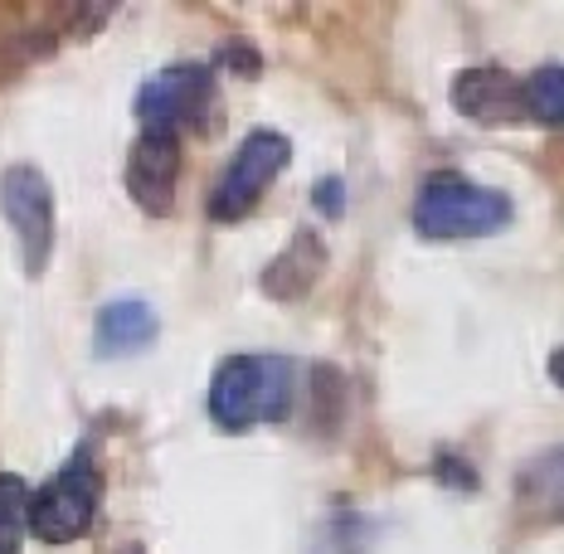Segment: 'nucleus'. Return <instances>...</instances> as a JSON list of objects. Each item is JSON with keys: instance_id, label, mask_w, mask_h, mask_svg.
<instances>
[{"instance_id": "nucleus-1", "label": "nucleus", "mask_w": 564, "mask_h": 554, "mask_svg": "<svg viewBox=\"0 0 564 554\" xmlns=\"http://www.w3.org/2000/svg\"><path fill=\"white\" fill-rule=\"evenodd\" d=\"M292 409V360L288 356H229L209 380V419L229 433L253 423H278Z\"/></svg>"}, {"instance_id": "nucleus-4", "label": "nucleus", "mask_w": 564, "mask_h": 554, "mask_svg": "<svg viewBox=\"0 0 564 554\" xmlns=\"http://www.w3.org/2000/svg\"><path fill=\"white\" fill-rule=\"evenodd\" d=\"M215 108H219V93H215V68L209 64H171L156 78H147L137 93L141 132L175 137V141L191 127H205Z\"/></svg>"}, {"instance_id": "nucleus-6", "label": "nucleus", "mask_w": 564, "mask_h": 554, "mask_svg": "<svg viewBox=\"0 0 564 554\" xmlns=\"http://www.w3.org/2000/svg\"><path fill=\"white\" fill-rule=\"evenodd\" d=\"M0 215L10 219L20 239V258H25V273L40 278L50 268L54 253V195L34 166H10L0 175Z\"/></svg>"}, {"instance_id": "nucleus-7", "label": "nucleus", "mask_w": 564, "mask_h": 554, "mask_svg": "<svg viewBox=\"0 0 564 554\" xmlns=\"http://www.w3.org/2000/svg\"><path fill=\"white\" fill-rule=\"evenodd\" d=\"M175 185H181V141L141 132L132 141V151H127V195L147 215H171Z\"/></svg>"}, {"instance_id": "nucleus-10", "label": "nucleus", "mask_w": 564, "mask_h": 554, "mask_svg": "<svg viewBox=\"0 0 564 554\" xmlns=\"http://www.w3.org/2000/svg\"><path fill=\"white\" fill-rule=\"evenodd\" d=\"M322 268H326L322 239H316L312 229H297V239H292L288 249L273 258V268H268L263 287L273 292V297H302V292H307L312 282L322 278Z\"/></svg>"}, {"instance_id": "nucleus-11", "label": "nucleus", "mask_w": 564, "mask_h": 554, "mask_svg": "<svg viewBox=\"0 0 564 554\" xmlns=\"http://www.w3.org/2000/svg\"><path fill=\"white\" fill-rule=\"evenodd\" d=\"M25 506H30V487L15 471H0V554H20V540H25Z\"/></svg>"}, {"instance_id": "nucleus-5", "label": "nucleus", "mask_w": 564, "mask_h": 554, "mask_svg": "<svg viewBox=\"0 0 564 554\" xmlns=\"http://www.w3.org/2000/svg\"><path fill=\"white\" fill-rule=\"evenodd\" d=\"M292 146L282 132H249L239 141V151H234L225 181L215 185V195H209V219L219 224H234L243 219L249 209L263 199V191L282 175V166H288Z\"/></svg>"}, {"instance_id": "nucleus-8", "label": "nucleus", "mask_w": 564, "mask_h": 554, "mask_svg": "<svg viewBox=\"0 0 564 554\" xmlns=\"http://www.w3.org/2000/svg\"><path fill=\"white\" fill-rule=\"evenodd\" d=\"M453 102L463 117L481 127H507L531 122V102H525V78H511L501 68H467L453 84Z\"/></svg>"}, {"instance_id": "nucleus-13", "label": "nucleus", "mask_w": 564, "mask_h": 554, "mask_svg": "<svg viewBox=\"0 0 564 554\" xmlns=\"http://www.w3.org/2000/svg\"><path fill=\"white\" fill-rule=\"evenodd\" d=\"M316 205H322L326 215H340V181H322V185H316Z\"/></svg>"}, {"instance_id": "nucleus-9", "label": "nucleus", "mask_w": 564, "mask_h": 554, "mask_svg": "<svg viewBox=\"0 0 564 554\" xmlns=\"http://www.w3.org/2000/svg\"><path fill=\"white\" fill-rule=\"evenodd\" d=\"M161 332L156 312H151L141 297H122V302H108L98 312V326H93V346L98 356H132V350L151 346Z\"/></svg>"}, {"instance_id": "nucleus-3", "label": "nucleus", "mask_w": 564, "mask_h": 554, "mask_svg": "<svg viewBox=\"0 0 564 554\" xmlns=\"http://www.w3.org/2000/svg\"><path fill=\"white\" fill-rule=\"evenodd\" d=\"M98 506H102V467L93 463V447H78L40 491H30L25 530L40 535L44 545H74L98 521Z\"/></svg>"}, {"instance_id": "nucleus-12", "label": "nucleus", "mask_w": 564, "mask_h": 554, "mask_svg": "<svg viewBox=\"0 0 564 554\" xmlns=\"http://www.w3.org/2000/svg\"><path fill=\"white\" fill-rule=\"evenodd\" d=\"M525 102H531V122L560 127V117H564V88H560V68L555 64L525 74Z\"/></svg>"}, {"instance_id": "nucleus-2", "label": "nucleus", "mask_w": 564, "mask_h": 554, "mask_svg": "<svg viewBox=\"0 0 564 554\" xmlns=\"http://www.w3.org/2000/svg\"><path fill=\"white\" fill-rule=\"evenodd\" d=\"M511 219V199L491 185H477L457 171H433L419 185L414 229L423 239H481Z\"/></svg>"}]
</instances>
